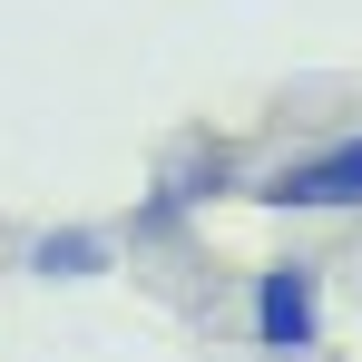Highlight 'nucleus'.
<instances>
[{
    "label": "nucleus",
    "instance_id": "nucleus-1",
    "mask_svg": "<svg viewBox=\"0 0 362 362\" xmlns=\"http://www.w3.org/2000/svg\"><path fill=\"white\" fill-rule=\"evenodd\" d=\"M255 206H284V216H343V206H362V137H323V147H303L284 167H264Z\"/></svg>",
    "mask_w": 362,
    "mask_h": 362
},
{
    "label": "nucleus",
    "instance_id": "nucleus-2",
    "mask_svg": "<svg viewBox=\"0 0 362 362\" xmlns=\"http://www.w3.org/2000/svg\"><path fill=\"white\" fill-rule=\"evenodd\" d=\"M255 343H264V353H313V343H323V274H313L303 255L255 274Z\"/></svg>",
    "mask_w": 362,
    "mask_h": 362
},
{
    "label": "nucleus",
    "instance_id": "nucleus-3",
    "mask_svg": "<svg viewBox=\"0 0 362 362\" xmlns=\"http://www.w3.org/2000/svg\"><path fill=\"white\" fill-rule=\"evenodd\" d=\"M98 264H108V235H78V226L30 245V274H98Z\"/></svg>",
    "mask_w": 362,
    "mask_h": 362
}]
</instances>
